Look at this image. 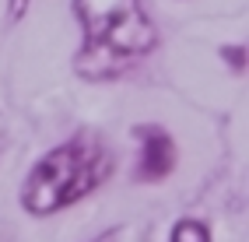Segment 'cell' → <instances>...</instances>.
Masks as SVG:
<instances>
[{
  "mask_svg": "<svg viewBox=\"0 0 249 242\" xmlns=\"http://www.w3.org/2000/svg\"><path fill=\"white\" fill-rule=\"evenodd\" d=\"M71 7L81 25V50L74 53L81 81H116L155 53L158 28L141 0H74Z\"/></svg>",
  "mask_w": 249,
  "mask_h": 242,
  "instance_id": "1",
  "label": "cell"
},
{
  "mask_svg": "<svg viewBox=\"0 0 249 242\" xmlns=\"http://www.w3.org/2000/svg\"><path fill=\"white\" fill-rule=\"evenodd\" d=\"M116 169V158L109 144L95 134H74L71 140L49 148L36 165L28 169L18 204L32 218H53L67 207L81 204L95 190L109 183Z\"/></svg>",
  "mask_w": 249,
  "mask_h": 242,
  "instance_id": "2",
  "label": "cell"
},
{
  "mask_svg": "<svg viewBox=\"0 0 249 242\" xmlns=\"http://www.w3.org/2000/svg\"><path fill=\"white\" fill-rule=\"evenodd\" d=\"M137 140V165H134V183H165L179 165V148L172 134L158 123H137L134 126Z\"/></svg>",
  "mask_w": 249,
  "mask_h": 242,
  "instance_id": "3",
  "label": "cell"
},
{
  "mask_svg": "<svg viewBox=\"0 0 249 242\" xmlns=\"http://www.w3.org/2000/svg\"><path fill=\"white\" fill-rule=\"evenodd\" d=\"M169 242H214L211 225L200 218H179L169 232Z\"/></svg>",
  "mask_w": 249,
  "mask_h": 242,
  "instance_id": "4",
  "label": "cell"
},
{
  "mask_svg": "<svg viewBox=\"0 0 249 242\" xmlns=\"http://www.w3.org/2000/svg\"><path fill=\"white\" fill-rule=\"evenodd\" d=\"M221 60H225L235 74H242V70H246V42H239V46H221Z\"/></svg>",
  "mask_w": 249,
  "mask_h": 242,
  "instance_id": "5",
  "label": "cell"
},
{
  "mask_svg": "<svg viewBox=\"0 0 249 242\" xmlns=\"http://www.w3.org/2000/svg\"><path fill=\"white\" fill-rule=\"evenodd\" d=\"M28 4H32V0H7V18L11 21H21L28 14Z\"/></svg>",
  "mask_w": 249,
  "mask_h": 242,
  "instance_id": "6",
  "label": "cell"
},
{
  "mask_svg": "<svg viewBox=\"0 0 249 242\" xmlns=\"http://www.w3.org/2000/svg\"><path fill=\"white\" fill-rule=\"evenodd\" d=\"M88 242H120V228H106V232H98V235L88 239Z\"/></svg>",
  "mask_w": 249,
  "mask_h": 242,
  "instance_id": "7",
  "label": "cell"
},
{
  "mask_svg": "<svg viewBox=\"0 0 249 242\" xmlns=\"http://www.w3.org/2000/svg\"><path fill=\"white\" fill-rule=\"evenodd\" d=\"M0 155H4V134H0Z\"/></svg>",
  "mask_w": 249,
  "mask_h": 242,
  "instance_id": "8",
  "label": "cell"
}]
</instances>
